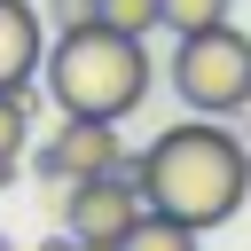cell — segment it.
I'll list each match as a JSON object with an SVG mask.
<instances>
[{"instance_id":"1","label":"cell","mask_w":251,"mask_h":251,"mask_svg":"<svg viewBox=\"0 0 251 251\" xmlns=\"http://www.w3.org/2000/svg\"><path fill=\"white\" fill-rule=\"evenodd\" d=\"M133 180L149 212H173L188 227H227L251 196V149L243 133H227V118H180L133 157Z\"/></svg>"},{"instance_id":"2","label":"cell","mask_w":251,"mask_h":251,"mask_svg":"<svg viewBox=\"0 0 251 251\" xmlns=\"http://www.w3.org/2000/svg\"><path fill=\"white\" fill-rule=\"evenodd\" d=\"M47 102L63 118H133L149 102V39L133 31H110V24H86V31H63L47 39Z\"/></svg>"},{"instance_id":"3","label":"cell","mask_w":251,"mask_h":251,"mask_svg":"<svg viewBox=\"0 0 251 251\" xmlns=\"http://www.w3.org/2000/svg\"><path fill=\"white\" fill-rule=\"evenodd\" d=\"M173 94L188 118H243L251 110V31L235 24H212V31H188L165 63Z\"/></svg>"},{"instance_id":"4","label":"cell","mask_w":251,"mask_h":251,"mask_svg":"<svg viewBox=\"0 0 251 251\" xmlns=\"http://www.w3.org/2000/svg\"><path fill=\"white\" fill-rule=\"evenodd\" d=\"M47 204H55V220H63V227H71L86 251H118V243L133 235V220L149 212V196H141L133 165H126V173H94V180H71V188H55Z\"/></svg>"},{"instance_id":"5","label":"cell","mask_w":251,"mask_h":251,"mask_svg":"<svg viewBox=\"0 0 251 251\" xmlns=\"http://www.w3.org/2000/svg\"><path fill=\"white\" fill-rule=\"evenodd\" d=\"M31 173L47 188H71V180H94V173H126V141H118L110 118H63L31 149Z\"/></svg>"},{"instance_id":"6","label":"cell","mask_w":251,"mask_h":251,"mask_svg":"<svg viewBox=\"0 0 251 251\" xmlns=\"http://www.w3.org/2000/svg\"><path fill=\"white\" fill-rule=\"evenodd\" d=\"M47 63V16L31 0H0V86H31Z\"/></svg>"},{"instance_id":"7","label":"cell","mask_w":251,"mask_h":251,"mask_svg":"<svg viewBox=\"0 0 251 251\" xmlns=\"http://www.w3.org/2000/svg\"><path fill=\"white\" fill-rule=\"evenodd\" d=\"M196 235H204V227H188V220H173V212H141L118 251H196Z\"/></svg>"},{"instance_id":"8","label":"cell","mask_w":251,"mask_h":251,"mask_svg":"<svg viewBox=\"0 0 251 251\" xmlns=\"http://www.w3.org/2000/svg\"><path fill=\"white\" fill-rule=\"evenodd\" d=\"M31 149V86H0V157L24 165Z\"/></svg>"},{"instance_id":"9","label":"cell","mask_w":251,"mask_h":251,"mask_svg":"<svg viewBox=\"0 0 251 251\" xmlns=\"http://www.w3.org/2000/svg\"><path fill=\"white\" fill-rule=\"evenodd\" d=\"M102 24L149 39V31H165V0H102Z\"/></svg>"},{"instance_id":"10","label":"cell","mask_w":251,"mask_h":251,"mask_svg":"<svg viewBox=\"0 0 251 251\" xmlns=\"http://www.w3.org/2000/svg\"><path fill=\"white\" fill-rule=\"evenodd\" d=\"M227 8H235V0H165V31H173V39L212 31V24H227Z\"/></svg>"},{"instance_id":"11","label":"cell","mask_w":251,"mask_h":251,"mask_svg":"<svg viewBox=\"0 0 251 251\" xmlns=\"http://www.w3.org/2000/svg\"><path fill=\"white\" fill-rule=\"evenodd\" d=\"M39 16H47V31L63 39V31H86V24H102V0H47Z\"/></svg>"},{"instance_id":"12","label":"cell","mask_w":251,"mask_h":251,"mask_svg":"<svg viewBox=\"0 0 251 251\" xmlns=\"http://www.w3.org/2000/svg\"><path fill=\"white\" fill-rule=\"evenodd\" d=\"M8 180H16V165H8V157H0V188H8Z\"/></svg>"},{"instance_id":"13","label":"cell","mask_w":251,"mask_h":251,"mask_svg":"<svg viewBox=\"0 0 251 251\" xmlns=\"http://www.w3.org/2000/svg\"><path fill=\"white\" fill-rule=\"evenodd\" d=\"M0 251H16V243H8V235H0Z\"/></svg>"}]
</instances>
